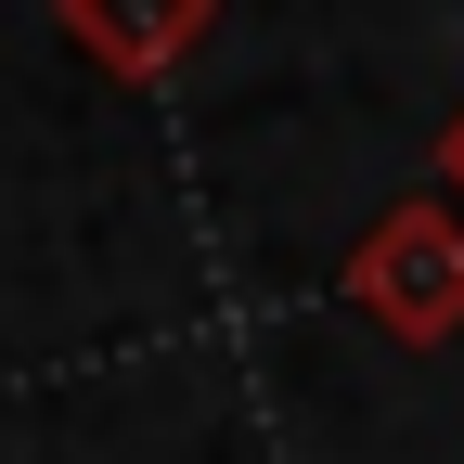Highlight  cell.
Returning a JSON list of instances; mask_svg holds the SVG:
<instances>
[{
  "mask_svg": "<svg viewBox=\"0 0 464 464\" xmlns=\"http://www.w3.org/2000/svg\"><path fill=\"white\" fill-rule=\"evenodd\" d=\"M348 310H362L374 335H400V348H451L464 335V219L439 207V194H400L362 246H348Z\"/></svg>",
  "mask_w": 464,
  "mask_h": 464,
  "instance_id": "cell-1",
  "label": "cell"
},
{
  "mask_svg": "<svg viewBox=\"0 0 464 464\" xmlns=\"http://www.w3.org/2000/svg\"><path fill=\"white\" fill-rule=\"evenodd\" d=\"M52 26H65L103 78L155 91V78H181V65H194V39L219 26V0H52Z\"/></svg>",
  "mask_w": 464,
  "mask_h": 464,
  "instance_id": "cell-2",
  "label": "cell"
},
{
  "mask_svg": "<svg viewBox=\"0 0 464 464\" xmlns=\"http://www.w3.org/2000/svg\"><path fill=\"white\" fill-rule=\"evenodd\" d=\"M439 207L464 219V116H451V130H439Z\"/></svg>",
  "mask_w": 464,
  "mask_h": 464,
  "instance_id": "cell-3",
  "label": "cell"
}]
</instances>
